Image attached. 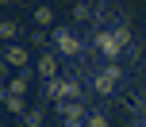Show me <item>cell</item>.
Wrapping results in <instances>:
<instances>
[{
    "instance_id": "7a4b0ae2",
    "label": "cell",
    "mask_w": 146,
    "mask_h": 127,
    "mask_svg": "<svg viewBox=\"0 0 146 127\" xmlns=\"http://www.w3.org/2000/svg\"><path fill=\"white\" fill-rule=\"evenodd\" d=\"M8 62H15V66H27V58H23L19 50H8Z\"/></svg>"
},
{
    "instance_id": "6da1fadb",
    "label": "cell",
    "mask_w": 146,
    "mask_h": 127,
    "mask_svg": "<svg viewBox=\"0 0 146 127\" xmlns=\"http://www.w3.org/2000/svg\"><path fill=\"white\" fill-rule=\"evenodd\" d=\"M58 43H62V50H69V54H73V50H77V43H73V39L66 35V31H58Z\"/></svg>"
}]
</instances>
